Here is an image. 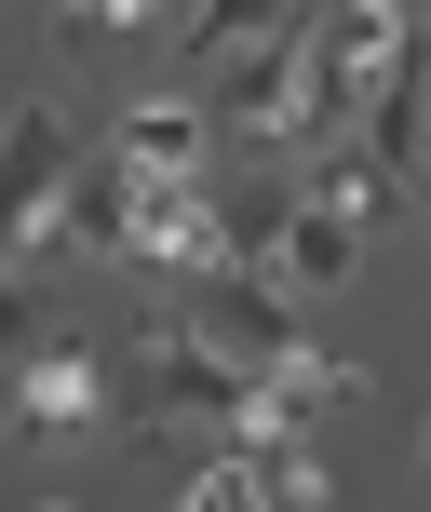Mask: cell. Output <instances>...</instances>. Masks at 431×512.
Masks as SVG:
<instances>
[{"instance_id":"8992f818","label":"cell","mask_w":431,"mask_h":512,"mask_svg":"<svg viewBox=\"0 0 431 512\" xmlns=\"http://www.w3.org/2000/svg\"><path fill=\"white\" fill-rule=\"evenodd\" d=\"M176 512H256V472H243V459H189Z\"/></svg>"},{"instance_id":"ba28073f","label":"cell","mask_w":431,"mask_h":512,"mask_svg":"<svg viewBox=\"0 0 431 512\" xmlns=\"http://www.w3.org/2000/svg\"><path fill=\"white\" fill-rule=\"evenodd\" d=\"M41 512H68V499H41Z\"/></svg>"},{"instance_id":"277c9868","label":"cell","mask_w":431,"mask_h":512,"mask_svg":"<svg viewBox=\"0 0 431 512\" xmlns=\"http://www.w3.org/2000/svg\"><path fill=\"white\" fill-rule=\"evenodd\" d=\"M108 149H122L135 162V176H216V122H203V108H122V122H108Z\"/></svg>"},{"instance_id":"52a82bcc","label":"cell","mask_w":431,"mask_h":512,"mask_svg":"<svg viewBox=\"0 0 431 512\" xmlns=\"http://www.w3.org/2000/svg\"><path fill=\"white\" fill-rule=\"evenodd\" d=\"M418 459H431V418H418Z\"/></svg>"},{"instance_id":"7a4b0ae2","label":"cell","mask_w":431,"mask_h":512,"mask_svg":"<svg viewBox=\"0 0 431 512\" xmlns=\"http://www.w3.org/2000/svg\"><path fill=\"white\" fill-rule=\"evenodd\" d=\"M108 405H122V364H108L95 337H68V324H54V351L14 378V432H27V445H81V432H108Z\"/></svg>"},{"instance_id":"3957f363","label":"cell","mask_w":431,"mask_h":512,"mask_svg":"<svg viewBox=\"0 0 431 512\" xmlns=\"http://www.w3.org/2000/svg\"><path fill=\"white\" fill-rule=\"evenodd\" d=\"M364 270V230L351 216H324V203H283V230H270V256H256V283H270L283 310H310V297H337V283Z\"/></svg>"},{"instance_id":"6da1fadb","label":"cell","mask_w":431,"mask_h":512,"mask_svg":"<svg viewBox=\"0 0 431 512\" xmlns=\"http://www.w3.org/2000/svg\"><path fill=\"white\" fill-rule=\"evenodd\" d=\"M68 176H81L68 108L54 95L0 108V270H41V230H54V203H68Z\"/></svg>"},{"instance_id":"5b68a950","label":"cell","mask_w":431,"mask_h":512,"mask_svg":"<svg viewBox=\"0 0 431 512\" xmlns=\"http://www.w3.org/2000/svg\"><path fill=\"white\" fill-rule=\"evenodd\" d=\"M391 189H405V176H378L364 149H324V162L297 176V203H324V216H351V230H378V203H391Z\"/></svg>"}]
</instances>
